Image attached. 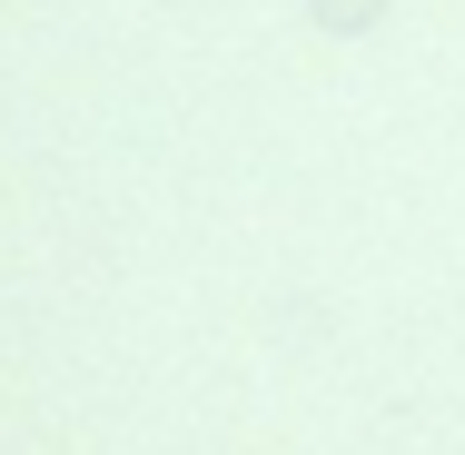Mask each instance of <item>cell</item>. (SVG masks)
Returning <instances> with one entry per match:
<instances>
[{"label": "cell", "instance_id": "obj_1", "mask_svg": "<svg viewBox=\"0 0 465 455\" xmlns=\"http://www.w3.org/2000/svg\"><path fill=\"white\" fill-rule=\"evenodd\" d=\"M317 10V30H376L386 20V0H307Z\"/></svg>", "mask_w": 465, "mask_h": 455}]
</instances>
